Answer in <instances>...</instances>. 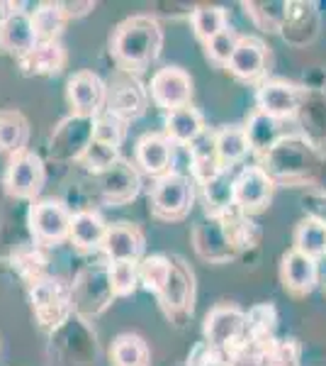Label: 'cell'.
I'll return each mask as SVG.
<instances>
[{"label":"cell","instance_id":"6da1fadb","mask_svg":"<svg viewBox=\"0 0 326 366\" xmlns=\"http://www.w3.org/2000/svg\"><path fill=\"white\" fill-rule=\"evenodd\" d=\"M163 46L161 25L151 15H134L117 25L110 39L115 61L127 71H141L156 61Z\"/></svg>","mask_w":326,"mask_h":366},{"label":"cell","instance_id":"7a4b0ae2","mask_svg":"<svg viewBox=\"0 0 326 366\" xmlns=\"http://www.w3.org/2000/svg\"><path fill=\"white\" fill-rule=\"evenodd\" d=\"M46 169L39 154L34 152H20V154L10 157L8 169L3 176V186L8 191V196L17 200H34L44 188Z\"/></svg>","mask_w":326,"mask_h":366},{"label":"cell","instance_id":"3957f363","mask_svg":"<svg viewBox=\"0 0 326 366\" xmlns=\"http://www.w3.org/2000/svg\"><path fill=\"white\" fill-rule=\"evenodd\" d=\"M193 183L185 174H165L151 191V212L161 220H180L190 212Z\"/></svg>","mask_w":326,"mask_h":366},{"label":"cell","instance_id":"277c9868","mask_svg":"<svg viewBox=\"0 0 326 366\" xmlns=\"http://www.w3.org/2000/svg\"><path fill=\"white\" fill-rule=\"evenodd\" d=\"M317 164V154H314V147L310 142L297 139V137H282L275 147L265 154V171L272 176H307Z\"/></svg>","mask_w":326,"mask_h":366},{"label":"cell","instance_id":"5b68a950","mask_svg":"<svg viewBox=\"0 0 326 366\" xmlns=\"http://www.w3.org/2000/svg\"><path fill=\"white\" fill-rule=\"evenodd\" d=\"M71 212L61 200L46 198L29 208V229L41 244H61L71 237Z\"/></svg>","mask_w":326,"mask_h":366},{"label":"cell","instance_id":"8992f818","mask_svg":"<svg viewBox=\"0 0 326 366\" xmlns=\"http://www.w3.org/2000/svg\"><path fill=\"white\" fill-rule=\"evenodd\" d=\"M66 96L76 117L96 120L100 110L108 105V86L93 71H78L68 79Z\"/></svg>","mask_w":326,"mask_h":366},{"label":"cell","instance_id":"52a82bcc","mask_svg":"<svg viewBox=\"0 0 326 366\" xmlns=\"http://www.w3.org/2000/svg\"><path fill=\"white\" fill-rule=\"evenodd\" d=\"M234 205L241 212H260L272 200L275 181L263 167H246L234 176Z\"/></svg>","mask_w":326,"mask_h":366},{"label":"cell","instance_id":"ba28073f","mask_svg":"<svg viewBox=\"0 0 326 366\" xmlns=\"http://www.w3.org/2000/svg\"><path fill=\"white\" fill-rule=\"evenodd\" d=\"M149 96L158 108L163 110H178L190 105L193 98V79L185 69L180 66H165L153 74L149 84Z\"/></svg>","mask_w":326,"mask_h":366},{"label":"cell","instance_id":"9c48e42d","mask_svg":"<svg viewBox=\"0 0 326 366\" xmlns=\"http://www.w3.org/2000/svg\"><path fill=\"white\" fill-rule=\"evenodd\" d=\"M302 100H305V93L297 86L280 79L263 81L256 93L258 110L272 117V120H290V117H295L302 108Z\"/></svg>","mask_w":326,"mask_h":366},{"label":"cell","instance_id":"30bf717a","mask_svg":"<svg viewBox=\"0 0 326 366\" xmlns=\"http://www.w3.org/2000/svg\"><path fill=\"white\" fill-rule=\"evenodd\" d=\"M280 281L292 296H307L317 288L319 267L317 259L307 257L297 249H290L280 262Z\"/></svg>","mask_w":326,"mask_h":366},{"label":"cell","instance_id":"8fae6325","mask_svg":"<svg viewBox=\"0 0 326 366\" xmlns=\"http://www.w3.org/2000/svg\"><path fill=\"white\" fill-rule=\"evenodd\" d=\"M134 157H136V167L144 171V174L156 176V179L170 174V167H173V147H170V139L158 132H149L136 142Z\"/></svg>","mask_w":326,"mask_h":366},{"label":"cell","instance_id":"7c38bea8","mask_svg":"<svg viewBox=\"0 0 326 366\" xmlns=\"http://www.w3.org/2000/svg\"><path fill=\"white\" fill-rule=\"evenodd\" d=\"M105 257L112 262H141L144 254V234L139 232V227L129 225V222H117L110 225L105 232L103 247Z\"/></svg>","mask_w":326,"mask_h":366},{"label":"cell","instance_id":"4fadbf2b","mask_svg":"<svg viewBox=\"0 0 326 366\" xmlns=\"http://www.w3.org/2000/svg\"><path fill=\"white\" fill-rule=\"evenodd\" d=\"M265 64H268L265 44L258 37H241L234 54L229 59L227 69L239 81H258L265 74Z\"/></svg>","mask_w":326,"mask_h":366},{"label":"cell","instance_id":"5bb4252c","mask_svg":"<svg viewBox=\"0 0 326 366\" xmlns=\"http://www.w3.org/2000/svg\"><path fill=\"white\" fill-rule=\"evenodd\" d=\"M37 44L39 42L37 34H34L32 15L25 13V10H17L10 20H5L0 25V46H3V51L20 59V61L32 54L37 49Z\"/></svg>","mask_w":326,"mask_h":366},{"label":"cell","instance_id":"9a60e30c","mask_svg":"<svg viewBox=\"0 0 326 366\" xmlns=\"http://www.w3.org/2000/svg\"><path fill=\"white\" fill-rule=\"evenodd\" d=\"M108 113H112L120 120H132L139 117L146 108V93L132 76H120L115 81V86L108 91Z\"/></svg>","mask_w":326,"mask_h":366},{"label":"cell","instance_id":"2e32d148","mask_svg":"<svg viewBox=\"0 0 326 366\" xmlns=\"http://www.w3.org/2000/svg\"><path fill=\"white\" fill-rule=\"evenodd\" d=\"M98 179H100V191H103L105 200H110L112 205H124V203H129V200H134L141 186L136 169L124 162H117L115 167L98 174Z\"/></svg>","mask_w":326,"mask_h":366},{"label":"cell","instance_id":"e0dca14e","mask_svg":"<svg viewBox=\"0 0 326 366\" xmlns=\"http://www.w3.org/2000/svg\"><path fill=\"white\" fill-rule=\"evenodd\" d=\"M170 262H173V271H170L168 286L158 296V300L163 303L168 315H178V312L193 308V274L178 259H170Z\"/></svg>","mask_w":326,"mask_h":366},{"label":"cell","instance_id":"ac0fdd59","mask_svg":"<svg viewBox=\"0 0 326 366\" xmlns=\"http://www.w3.org/2000/svg\"><path fill=\"white\" fill-rule=\"evenodd\" d=\"M108 225L96 210H78L71 217V242L78 247L81 252H91L96 247H103Z\"/></svg>","mask_w":326,"mask_h":366},{"label":"cell","instance_id":"d6986e66","mask_svg":"<svg viewBox=\"0 0 326 366\" xmlns=\"http://www.w3.org/2000/svg\"><path fill=\"white\" fill-rule=\"evenodd\" d=\"M246 317L244 312L234 305H219L205 317V337L212 345H227L229 340H234L241 332Z\"/></svg>","mask_w":326,"mask_h":366},{"label":"cell","instance_id":"ffe728a7","mask_svg":"<svg viewBox=\"0 0 326 366\" xmlns=\"http://www.w3.org/2000/svg\"><path fill=\"white\" fill-rule=\"evenodd\" d=\"M205 134L203 115L198 113L190 105L185 108L170 110L165 117V137L178 144H193L195 139H200Z\"/></svg>","mask_w":326,"mask_h":366},{"label":"cell","instance_id":"44dd1931","mask_svg":"<svg viewBox=\"0 0 326 366\" xmlns=\"http://www.w3.org/2000/svg\"><path fill=\"white\" fill-rule=\"evenodd\" d=\"M248 152H251V142H248L246 127H222L215 134V154L222 169H229L239 164Z\"/></svg>","mask_w":326,"mask_h":366},{"label":"cell","instance_id":"7402d4cb","mask_svg":"<svg viewBox=\"0 0 326 366\" xmlns=\"http://www.w3.org/2000/svg\"><path fill=\"white\" fill-rule=\"evenodd\" d=\"M29 139V125L25 115L17 110H3L0 113V154L15 157L25 152Z\"/></svg>","mask_w":326,"mask_h":366},{"label":"cell","instance_id":"603a6c76","mask_svg":"<svg viewBox=\"0 0 326 366\" xmlns=\"http://www.w3.org/2000/svg\"><path fill=\"white\" fill-rule=\"evenodd\" d=\"M302 254L312 259L326 257V222L319 217H305L295 227V247Z\"/></svg>","mask_w":326,"mask_h":366},{"label":"cell","instance_id":"cb8c5ba5","mask_svg":"<svg viewBox=\"0 0 326 366\" xmlns=\"http://www.w3.org/2000/svg\"><path fill=\"white\" fill-rule=\"evenodd\" d=\"M112 366H149V345L139 335H120L110 350Z\"/></svg>","mask_w":326,"mask_h":366},{"label":"cell","instance_id":"d4e9b609","mask_svg":"<svg viewBox=\"0 0 326 366\" xmlns=\"http://www.w3.org/2000/svg\"><path fill=\"white\" fill-rule=\"evenodd\" d=\"M193 29L198 34L200 42H210L217 34H222L224 29H229V17L227 10L219 5H198L193 10Z\"/></svg>","mask_w":326,"mask_h":366},{"label":"cell","instance_id":"484cf974","mask_svg":"<svg viewBox=\"0 0 326 366\" xmlns=\"http://www.w3.org/2000/svg\"><path fill=\"white\" fill-rule=\"evenodd\" d=\"M170 271H173V262L168 257H161V254H153V257H141L139 262V281L144 283L146 291L161 296L168 286Z\"/></svg>","mask_w":326,"mask_h":366},{"label":"cell","instance_id":"4316f807","mask_svg":"<svg viewBox=\"0 0 326 366\" xmlns=\"http://www.w3.org/2000/svg\"><path fill=\"white\" fill-rule=\"evenodd\" d=\"M277 122L280 120H272V117L256 110V115L251 117V122H248V127H246L251 149L260 152V154H268L272 147L282 139V137H277Z\"/></svg>","mask_w":326,"mask_h":366},{"label":"cell","instance_id":"83f0119b","mask_svg":"<svg viewBox=\"0 0 326 366\" xmlns=\"http://www.w3.org/2000/svg\"><path fill=\"white\" fill-rule=\"evenodd\" d=\"M108 286L117 298L132 296L139 286V262H112L108 269Z\"/></svg>","mask_w":326,"mask_h":366},{"label":"cell","instance_id":"f1b7e54d","mask_svg":"<svg viewBox=\"0 0 326 366\" xmlns=\"http://www.w3.org/2000/svg\"><path fill=\"white\" fill-rule=\"evenodd\" d=\"M32 25H34V34H37L39 44L56 42V34L63 25V13H61V8H58V3L39 5V10L32 13Z\"/></svg>","mask_w":326,"mask_h":366},{"label":"cell","instance_id":"f546056e","mask_svg":"<svg viewBox=\"0 0 326 366\" xmlns=\"http://www.w3.org/2000/svg\"><path fill=\"white\" fill-rule=\"evenodd\" d=\"M20 64L29 74H54L63 64V51H61V46H58V42L37 44V49L22 59Z\"/></svg>","mask_w":326,"mask_h":366},{"label":"cell","instance_id":"4dcf8cb0","mask_svg":"<svg viewBox=\"0 0 326 366\" xmlns=\"http://www.w3.org/2000/svg\"><path fill=\"white\" fill-rule=\"evenodd\" d=\"M246 13L253 17V22L260 29H282L287 25L290 17V5L287 3H251L246 5Z\"/></svg>","mask_w":326,"mask_h":366},{"label":"cell","instance_id":"1f68e13d","mask_svg":"<svg viewBox=\"0 0 326 366\" xmlns=\"http://www.w3.org/2000/svg\"><path fill=\"white\" fill-rule=\"evenodd\" d=\"M81 162L86 164V169L103 174V171H108L110 167H115V164L120 162V152H117L115 144H108V142H100L93 137V142L81 154Z\"/></svg>","mask_w":326,"mask_h":366},{"label":"cell","instance_id":"d6a6232c","mask_svg":"<svg viewBox=\"0 0 326 366\" xmlns=\"http://www.w3.org/2000/svg\"><path fill=\"white\" fill-rule=\"evenodd\" d=\"M234 179L227 176V169L219 171L217 176H212L210 181H205V198H207V205L212 208L222 210L227 205H234Z\"/></svg>","mask_w":326,"mask_h":366},{"label":"cell","instance_id":"836d02e7","mask_svg":"<svg viewBox=\"0 0 326 366\" xmlns=\"http://www.w3.org/2000/svg\"><path fill=\"white\" fill-rule=\"evenodd\" d=\"M239 39H241V37H239V34H236L231 27H229V29H224L222 34H217L215 39H210V42L205 44L210 61L219 64V66H227L231 54H234V49H236V44H239Z\"/></svg>","mask_w":326,"mask_h":366},{"label":"cell","instance_id":"e575fe53","mask_svg":"<svg viewBox=\"0 0 326 366\" xmlns=\"http://www.w3.org/2000/svg\"><path fill=\"white\" fill-rule=\"evenodd\" d=\"M122 134H124V122L120 120V117H115L112 113H105V115L96 117V127H93V137L96 139L120 147Z\"/></svg>","mask_w":326,"mask_h":366}]
</instances>
